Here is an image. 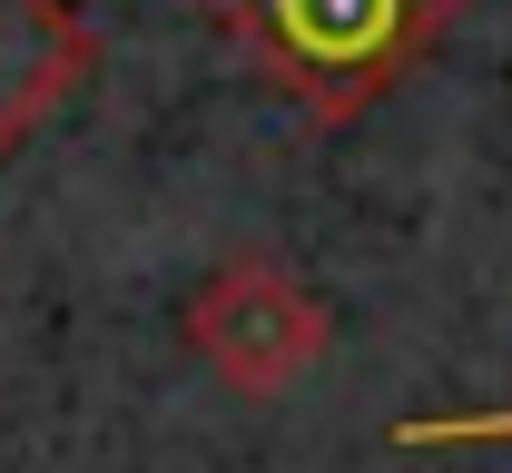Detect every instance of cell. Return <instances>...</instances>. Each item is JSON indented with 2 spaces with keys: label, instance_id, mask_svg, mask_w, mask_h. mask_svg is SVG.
Instances as JSON below:
<instances>
[{
  "label": "cell",
  "instance_id": "1",
  "mask_svg": "<svg viewBox=\"0 0 512 473\" xmlns=\"http://www.w3.org/2000/svg\"><path fill=\"white\" fill-rule=\"evenodd\" d=\"M453 10L463 0H217V20L247 40L266 89L316 129H345L375 99H394L434 60Z\"/></svg>",
  "mask_w": 512,
  "mask_h": 473
},
{
  "label": "cell",
  "instance_id": "2",
  "mask_svg": "<svg viewBox=\"0 0 512 473\" xmlns=\"http://www.w3.org/2000/svg\"><path fill=\"white\" fill-rule=\"evenodd\" d=\"M178 336H188V355L217 375V385H227V395L276 405L296 375H316V365H325L335 316H325V296H316L296 267H286V257L237 247V257H217V267L188 286V306H178Z\"/></svg>",
  "mask_w": 512,
  "mask_h": 473
},
{
  "label": "cell",
  "instance_id": "3",
  "mask_svg": "<svg viewBox=\"0 0 512 473\" xmlns=\"http://www.w3.org/2000/svg\"><path fill=\"white\" fill-rule=\"evenodd\" d=\"M89 60L99 40L69 0H0V168L79 99Z\"/></svg>",
  "mask_w": 512,
  "mask_h": 473
},
{
  "label": "cell",
  "instance_id": "4",
  "mask_svg": "<svg viewBox=\"0 0 512 473\" xmlns=\"http://www.w3.org/2000/svg\"><path fill=\"white\" fill-rule=\"evenodd\" d=\"M404 454H444V444H512V405H483V414H404L394 424Z\"/></svg>",
  "mask_w": 512,
  "mask_h": 473
}]
</instances>
